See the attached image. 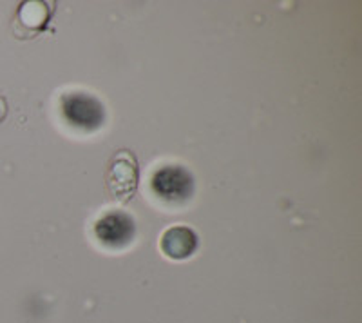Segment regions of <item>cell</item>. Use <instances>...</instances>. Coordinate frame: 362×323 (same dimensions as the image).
<instances>
[{"instance_id":"obj_3","label":"cell","mask_w":362,"mask_h":323,"mask_svg":"<svg viewBox=\"0 0 362 323\" xmlns=\"http://www.w3.org/2000/svg\"><path fill=\"white\" fill-rule=\"evenodd\" d=\"M151 189L165 203L181 205L192 198L194 178L189 169L177 164L163 166L153 174Z\"/></svg>"},{"instance_id":"obj_4","label":"cell","mask_w":362,"mask_h":323,"mask_svg":"<svg viewBox=\"0 0 362 323\" xmlns=\"http://www.w3.org/2000/svg\"><path fill=\"white\" fill-rule=\"evenodd\" d=\"M93 232L103 247L111 249V251H122L134 240L136 225L131 215L115 209V211L103 212L96 220Z\"/></svg>"},{"instance_id":"obj_5","label":"cell","mask_w":362,"mask_h":323,"mask_svg":"<svg viewBox=\"0 0 362 323\" xmlns=\"http://www.w3.org/2000/svg\"><path fill=\"white\" fill-rule=\"evenodd\" d=\"M160 249L169 260H187L198 249V234L187 225H173L161 234Z\"/></svg>"},{"instance_id":"obj_6","label":"cell","mask_w":362,"mask_h":323,"mask_svg":"<svg viewBox=\"0 0 362 323\" xmlns=\"http://www.w3.org/2000/svg\"><path fill=\"white\" fill-rule=\"evenodd\" d=\"M53 8L47 2L42 0H29V2H22L18 8L17 18L22 24V28L29 29V31H40L45 28L47 21H49Z\"/></svg>"},{"instance_id":"obj_7","label":"cell","mask_w":362,"mask_h":323,"mask_svg":"<svg viewBox=\"0 0 362 323\" xmlns=\"http://www.w3.org/2000/svg\"><path fill=\"white\" fill-rule=\"evenodd\" d=\"M6 116H8V102L2 95H0V124L6 120Z\"/></svg>"},{"instance_id":"obj_2","label":"cell","mask_w":362,"mask_h":323,"mask_svg":"<svg viewBox=\"0 0 362 323\" xmlns=\"http://www.w3.org/2000/svg\"><path fill=\"white\" fill-rule=\"evenodd\" d=\"M140 182V167L134 154L122 149L111 158L105 173V189L118 203H129L134 198Z\"/></svg>"},{"instance_id":"obj_1","label":"cell","mask_w":362,"mask_h":323,"mask_svg":"<svg viewBox=\"0 0 362 323\" xmlns=\"http://www.w3.org/2000/svg\"><path fill=\"white\" fill-rule=\"evenodd\" d=\"M60 113L71 128L93 133L105 124V108L95 95L86 91H67L60 96Z\"/></svg>"}]
</instances>
